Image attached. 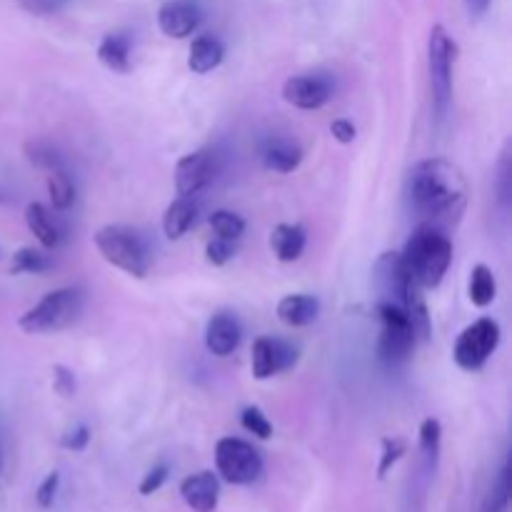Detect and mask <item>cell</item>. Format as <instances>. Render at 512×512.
I'll use <instances>...</instances> for the list:
<instances>
[{"mask_svg": "<svg viewBox=\"0 0 512 512\" xmlns=\"http://www.w3.org/2000/svg\"><path fill=\"white\" fill-rule=\"evenodd\" d=\"M240 420H243V428L248 430V433H253L255 438L268 440L270 435H273V425H270V420L265 418L263 410L255 408V405L245 408L243 415H240Z\"/></svg>", "mask_w": 512, "mask_h": 512, "instance_id": "f546056e", "label": "cell"}, {"mask_svg": "<svg viewBox=\"0 0 512 512\" xmlns=\"http://www.w3.org/2000/svg\"><path fill=\"white\" fill-rule=\"evenodd\" d=\"M375 285H378L380 303H393L400 305V308H405L423 290L410 278L400 253L380 255L378 263H375Z\"/></svg>", "mask_w": 512, "mask_h": 512, "instance_id": "9c48e42d", "label": "cell"}, {"mask_svg": "<svg viewBox=\"0 0 512 512\" xmlns=\"http://www.w3.org/2000/svg\"><path fill=\"white\" fill-rule=\"evenodd\" d=\"M495 295H498V283H495V275L488 265H475L473 273H470V300L478 308H488L493 305Z\"/></svg>", "mask_w": 512, "mask_h": 512, "instance_id": "603a6c76", "label": "cell"}, {"mask_svg": "<svg viewBox=\"0 0 512 512\" xmlns=\"http://www.w3.org/2000/svg\"><path fill=\"white\" fill-rule=\"evenodd\" d=\"M25 155H28V160L35 165V168L48 170V173L50 170L63 168V158H60V153L53 148V145L45 143V140H33V143L25 145Z\"/></svg>", "mask_w": 512, "mask_h": 512, "instance_id": "f1b7e54d", "label": "cell"}, {"mask_svg": "<svg viewBox=\"0 0 512 512\" xmlns=\"http://www.w3.org/2000/svg\"><path fill=\"white\" fill-rule=\"evenodd\" d=\"M130 50H133V40L128 33H110L100 40L98 58L108 70L125 75L130 70Z\"/></svg>", "mask_w": 512, "mask_h": 512, "instance_id": "d6986e66", "label": "cell"}, {"mask_svg": "<svg viewBox=\"0 0 512 512\" xmlns=\"http://www.w3.org/2000/svg\"><path fill=\"white\" fill-rule=\"evenodd\" d=\"M83 313V293L78 288H60L45 295L35 308L20 318V330L28 335L58 333L70 328Z\"/></svg>", "mask_w": 512, "mask_h": 512, "instance_id": "277c9868", "label": "cell"}, {"mask_svg": "<svg viewBox=\"0 0 512 512\" xmlns=\"http://www.w3.org/2000/svg\"><path fill=\"white\" fill-rule=\"evenodd\" d=\"M168 475H170L168 465H155V468L150 470L148 475H145L143 483H140V493H143V495H153L155 490H160V485H163L165 480H168Z\"/></svg>", "mask_w": 512, "mask_h": 512, "instance_id": "d590c367", "label": "cell"}, {"mask_svg": "<svg viewBox=\"0 0 512 512\" xmlns=\"http://www.w3.org/2000/svg\"><path fill=\"white\" fill-rule=\"evenodd\" d=\"M335 80L330 73H303L285 80L283 98L300 110H318L333 98Z\"/></svg>", "mask_w": 512, "mask_h": 512, "instance_id": "8fae6325", "label": "cell"}, {"mask_svg": "<svg viewBox=\"0 0 512 512\" xmlns=\"http://www.w3.org/2000/svg\"><path fill=\"white\" fill-rule=\"evenodd\" d=\"M410 203L415 213L423 215L425 223L443 228L448 220L460 218L468 198V183L458 165L445 158L420 160L408 178Z\"/></svg>", "mask_w": 512, "mask_h": 512, "instance_id": "6da1fadb", "label": "cell"}, {"mask_svg": "<svg viewBox=\"0 0 512 512\" xmlns=\"http://www.w3.org/2000/svg\"><path fill=\"white\" fill-rule=\"evenodd\" d=\"M58 483H60L58 473H50L48 478L43 480V485H40L38 493H35V500H38L40 508H50V505H53L55 493H58Z\"/></svg>", "mask_w": 512, "mask_h": 512, "instance_id": "8d00e7d4", "label": "cell"}, {"mask_svg": "<svg viewBox=\"0 0 512 512\" xmlns=\"http://www.w3.org/2000/svg\"><path fill=\"white\" fill-rule=\"evenodd\" d=\"M68 3L70 0H20L23 10H28V13H33V15L60 13V10H63Z\"/></svg>", "mask_w": 512, "mask_h": 512, "instance_id": "836d02e7", "label": "cell"}, {"mask_svg": "<svg viewBox=\"0 0 512 512\" xmlns=\"http://www.w3.org/2000/svg\"><path fill=\"white\" fill-rule=\"evenodd\" d=\"M210 228H213L215 238L238 240L245 233V220L233 210H215L210 215Z\"/></svg>", "mask_w": 512, "mask_h": 512, "instance_id": "4316f807", "label": "cell"}, {"mask_svg": "<svg viewBox=\"0 0 512 512\" xmlns=\"http://www.w3.org/2000/svg\"><path fill=\"white\" fill-rule=\"evenodd\" d=\"M440 438H443V428L435 418H428L423 425H420V450H423L425 465L435 468L440 455Z\"/></svg>", "mask_w": 512, "mask_h": 512, "instance_id": "83f0119b", "label": "cell"}, {"mask_svg": "<svg viewBox=\"0 0 512 512\" xmlns=\"http://www.w3.org/2000/svg\"><path fill=\"white\" fill-rule=\"evenodd\" d=\"M25 223H28L30 233L38 238L43 248H55L60 243V235L63 233H60L58 220L50 215V210L43 203H30L25 208Z\"/></svg>", "mask_w": 512, "mask_h": 512, "instance_id": "ffe728a7", "label": "cell"}, {"mask_svg": "<svg viewBox=\"0 0 512 512\" xmlns=\"http://www.w3.org/2000/svg\"><path fill=\"white\" fill-rule=\"evenodd\" d=\"M53 388L60 398H73L78 383H75V373L65 365H53Z\"/></svg>", "mask_w": 512, "mask_h": 512, "instance_id": "1f68e13d", "label": "cell"}, {"mask_svg": "<svg viewBox=\"0 0 512 512\" xmlns=\"http://www.w3.org/2000/svg\"><path fill=\"white\" fill-rule=\"evenodd\" d=\"M510 493H512V473H510V460H505L503 468H500L498 478H495L493 490H490L488 500H485L483 512H505L510 505Z\"/></svg>", "mask_w": 512, "mask_h": 512, "instance_id": "484cf974", "label": "cell"}, {"mask_svg": "<svg viewBox=\"0 0 512 512\" xmlns=\"http://www.w3.org/2000/svg\"><path fill=\"white\" fill-rule=\"evenodd\" d=\"M405 450H408L405 440H400V438H385L383 440V458H380L378 478H385V475H388V470L393 468L400 458H403Z\"/></svg>", "mask_w": 512, "mask_h": 512, "instance_id": "4dcf8cb0", "label": "cell"}, {"mask_svg": "<svg viewBox=\"0 0 512 512\" xmlns=\"http://www.w3.org/2000/svg\"><path fill=\"white\" fill-rule=\"evenodd\" d=\"M48 193L50 200H53V208L68 210L75 200V185L70 180V175L65 173L63 168L50 170L48 175Z\"/></svg>", "mask_w": 512, "mask_h": 512, "instance_id": "d4e9b609", "label": "cell"}, {"mask_svg": "<svg viewBox=\"0 0 512 512\" xmlns=\"http://www.w3.org/2000/svg\"><path fill=\"white\" fill-rule=\"evenodd\" d=\"M203 20V8L198 0H168L158 10V25L168 38L183 40L198 30Z\"/></svg>", "mask_w": 512, "mask_h": 512, "instance_id": "4fadbf2b", "label": "cell"}, {"mask_svg": "<svg viewBox=\"0 0 512 512\" xmlns=\"http://www.w3.org/2000/svg\"><path fill=\"white\" fill-rule=\"evenodd\" d=\"M235 240H225V238H213L208 243V248H205V253H208V260L213 265H225L230 258L235 255Z\"/></svg>", "mask_w": 512, "mask_h": 512, "instance_id": "d6a6232c", "label": "cell"}, {"mask_svg": "<svg viewBox=\"0 0 512 512\" xmlns=\"http://www.w3.org/2000/svg\"><path fill=\"white\" fill-rule=\"evenodd\" d=\"M180 495H183V500L188 503L190 510L213 512L215 505H218V495H220L218 478H215L210 470L190 475V478H185L183 485H180Z\"/></svg>", "mask_w": 512, "mask_h": 512, "instance_id": "9a60e30c", "label": "cell"}, {"mask_svg": "<svg viewBox=\"0 0 512 512\" xmlns=\"http://www.w3.org/2000/svg\"><path fill=\"white\" fill-rule=\"evenodd\" d=\"M220 173V153L213 148L195 150L175 165V190L180 198H193Z\"/></svg>", "mask_w": 512, "mask_h": 512, "instance_id": "30bf717a", "label": "cell"}, {"mask_svg": "<svg viewBox=\"0 0 512 512\" xmlns=\"http://www.w3.org/2000/svg\"><path fill=\"white\" fill-rule=\"evenodd\" d=\"M305 243H308V238H305V230L300 228V225L283 223L273 230V235H270V248H273V253L278 255V260H283V263L298 260L300 255H303Z\"/></svg>", "mask_w": 512, "mask_h": 512, "instance_id": "44dd1931", "label": "cell"}, {"mask_svg": "<svg viewBox=\"0 0 512 512\" xmlns=\"http://www.w3.org/2000/svg\"><path fill=\"white\" fill-rule=\"evenodd\" d=\"M240 338H243V328H240L235 313L220 310L208 320L205 328V348L215 355V358H228L238 350Z\"/></svg>", "mask_w": 512, "mask_h": 512, "instance_id": "5bb4252c", "label": "cell"}, {"mask_svg": "<svg viewBox=\"0 0 512 512\" xmlns=\"http://www.w3.org/2000/svg\"><path fill=\"white\" fill-rule=\"evenodd\" d=\"M0 470H3V443H0Z\"/></svg>", "mask_w": 512, "mask_h": 512, "instance_id": "60d3db41", "label": "cell"}, {"mask_svg": "<svg viewBox=\"0 0 512 512\" xmlns=\"http://www.w3.org/2000/svg\"><path fill=\"white\" fill-rule=\"evenodd\" d=\"M500 345V325L493 318H480L473 325L460 333V338L455 340L453 358L468 373L475 370H483L485 363L493 358V353Z\"/></svg>", "mask_w": 512, "mask_h": 512, "instance_id": "52a82bcc", "label": "cell"}, {"mask_svg": "<svg viewBox=\"0 0 512 512\" xmlns=\"http://www.w3.org/2000/svg\"><path fill=\"white\" fill-rule=\"evenodd\" d=\"M88 440H90L88 425H75L73 430H68V433L63 435L60 445H63L65 450H75V453H80V450H85Z\"/></svg>", "mask_w": 512, "mask_h": 512, "instance_id": "e575fe53", "label": "cell"}, {"mask_svg": "<svg viewBox=\"0 0 512 512\" xmlns=\"http://www.w3.org/2000/svg\"><path fill=\"white\" fill-rule=\"evenodd\" d=\"M458 45L450 38L443 25H433L428 43L430 63V88H433V110L435 118H448L450 103H453V63Z\"/></svg>", "mask_w": 512, "mask_h": 512, "instance_id": "5b68a950", "label": "cell"}, {"mask_svg": "<svg viewBox=\"0 0 512 512\" xmlns=\"http://www.w3.org/2000/svg\"><path fill=\"white\" fill-rule=\"evenodd\" d=\"M263 163L268 170L293 173L303 163V150H300L298 143L288 138H270L263 148Z\"/></svg>", "mask_w": 512, "mask_h": 512, "instance_id": "e0dca14e", "label": "cell"}, {"mask_svg": "<svg viewBox=\"0 0 512 512\" xmlns=\"http://www.w3.org/2000/svg\"><path fill=\"white\" fill-rule=\"evenodd\" d=\"M195 208L193 198H178L168 205L163 215V233L168 235L170 240H180L195 223Z\"/></svg>", "mask_w": 512, "mask_h": 512, "instance_id": "7402d4cb", "label": "cell"}, {"mask_svg": "<svg viewBox=\"0 0 512 512\" xmlns=\"http://www.w3.org/2000/svg\"><path fill=\"white\" fill-rule=\"evenodd\" d=\"M320 313V303L313 295H285L278 303V318L280 323L290 325V328H305L313 323Z\"/></svg>", "mask_w": 512, "mask_h": 512, "instance_id": "2e32d148", "label": "cell"}, {"mask_svg": "<svg viewBox=\"0 0 512 512\" xmlns=\"http://www.w3.org/2000/svg\"><path fill=\"white\" fill-rule=\"evenodd\" d=\"M298 360V350L278 338H258L253 343V375L268 380L273 375L290 370Z\"/></svg>", "mask_w": 512, "mask_h": 512, "instance_id": "7c38bea8", "label": "cell"}, {"mask_svg": "<svg viewBox=\"0 0 512 512\" xmlns=\"http://www.w3.org/2000/svg\"><path fill=\"white\" fill-rule=\"evenodd\" d=\"M378 315L380 323H383V333H380L378 343L380 360L388 368H400L403 363H408L415 343H418L408 310L393 303H378Z\"/></svg>", "mask_w": 512, "mask_h": 512, "instance_id": "8992f818", "label": "cell"}, {"mask_svg": "<svg viewBox=\"0 0 512 512\" xmlns=\"http://www.w3.org/2000/svg\"><path fill=\"white\" fill-rule=\"evenodd\" d=\"M218 473L233 485H250L263 473V455L240 438H223L215 445Z\"/></svg>", "mask_w": 512, "mask_h": 512, "instance_id": "ba28073f", "label": "cell"}, {"mask_svg": "<svg viewBox=\"0 0 512 512\" xmlns=\"http://www.w3.org/2000/svg\"><path fill=\"white\" fill-rule=\"evenodd\" d=\"M490 3L493 0H465V8H468L470 15H483L490 8Z\"/></svg>", "mask_w": 512, "mask_h": 512, "instance_id": "ab89813d", "label": "cell"}, {"mask_svg": "<svg viewBox=\"0 0 512 512\" xmlns=\"http://www.w3.org/2000/svg\"><path fill=\"white\" fill-rule=\"evenodd\" d=\"M403 263L410 278L425 290H433L443 283L450 263H453V243L448 233L435 223H420L413 238L405 245Z\"/></svg>", "mask_w": 512, "mask_h": 512, "instance_id": "7a4b0ae2", "label": "cell"}, {"mask_svg": "<svg viewBox=\"0 0 512 512\" xmlns=\"http://www.w3.org/2000/svg\"><path fill=\"white\" fill-rule=\"evenodd\" d=\"M330 133H333V138L338 140V143L348 145V143H353L358 130H355V125L350 123V120L340 118V120H333V123H330Z\"/></svg>", "mask_w": 512, "mask_h": 512, "instance_id": "f35d334b", "label": "cell"}, {"mask_svg": "<svg viewBox=\"0 0 512 512\" xmlns=\"http://www.w3.org/2000/svg\"><path fill=\"white\" fill-rule=\"evenodd\" d=\"M95 248L105 263L133 278H145L150 270V250L143 235L128 225H105L95 233Z\"/></svg>", "mask_w": 512, "mask_h": 512, "instance_id": "3957f363", "label": "cell"}, {"mask_svg": "<svg viewBox=\"0 0 512 512\" xmlns=\"http://www.w3.org/2000/svg\"><path fill=\"white\" fill-rule=\"evenodd\" d=\"M510 155L505 153L503 160H500V175H498V193H500V203L508 205L510 203Z\"/></svg>", "mask_w": 512, "mask_h": 512, "instance_id": "74e56055", "label": "cell"}, {"mask_svg": "<svg viewBox=\"0 0 512 512\" xmlns=\"http://www.w3.org/2000/svg\"><path fill=\"white\" fill-rule=\"evenodd\" d=\"M225 58V48L215 35H200L193 40L188 53V68L195 75H205L218 68Z\"/></svg>", "mask_w": 512, "mask_h": 512, "instance_id": "ac0fdd59", "label": "cell"}, {"mask_svg": "<svg viewBox=\"0 0 512 512\" xmlns=\"http://www.w3.org/2000/svg\"><path fill=\"white\" fill-rule=\"evenodd\" d=\"M55 268V260L50 255L40 253V250L33 248H20L18 253L13 255V263H10V273L20 275V273H48V270Z\"/></svg>", "mask_w": 512, "mask_h": 512, "instance_id": "cb8c5ba5", "label": "cell"}]
</instances>
